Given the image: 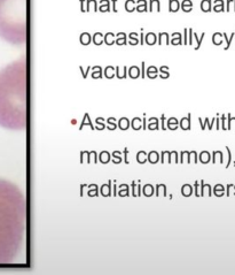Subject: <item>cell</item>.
Masks as SVG:
<instances>
[{
    "mask_svg": "<svg viewBox=\"0 0 235 275\" xmlns=\"http://www.w3.org/2000/svg\"><path fill=\"white\" fill-rule=\"evenodd\" d=\"M15 75L14 67L0 73V124L7 128H20L23 122L17 76Z\"/></svg>",
    "mask_w": 235,
    "mask_h": 275,
    "instance_id": "cell-2",
    "label": "cell"
},
{
    "mask_svg": "<svg viewBox=\"0 0 235 275\" xmlns=\"http://www.w3.org/2000/svg\"><path fill=\"white\" fill-rule=\"evenodd\" d=\"M24 199L16 187L0 180V264L16 256L24 232Z\"/></svg>",
    "mask_w": 235,
    "mask_h": 275,
    "instance_id": "cell-1",
    "label": "cell"
}]
</instances>
